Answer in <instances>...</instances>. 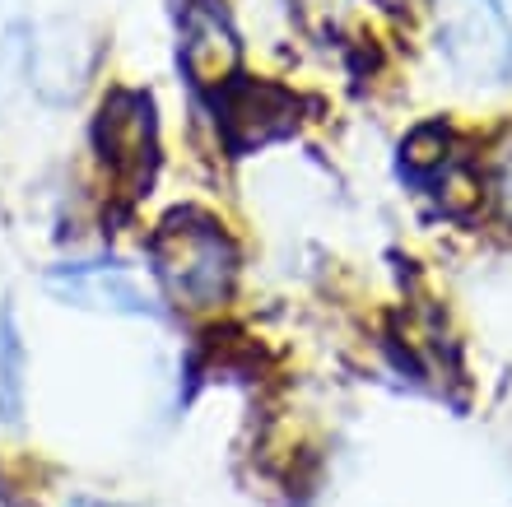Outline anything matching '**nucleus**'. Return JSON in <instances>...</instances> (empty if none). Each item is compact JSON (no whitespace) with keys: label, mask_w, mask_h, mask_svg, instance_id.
I'll return each mask as SVG.
<instances>
[{"label":"nucleus","mask_w":512,"mask_h":507,"mask_svg":"<svg viewBox=\"0 0 512 507\" xmlns=\"http://www.w3.org/2000/svg\"><path fill=\"white\" fill-rule=\"evenodd\" d=\"M70 507H108V503H98V498H75Z\"/></svg>","instance_id":"6"},{"label":"nucleus","mask_w":512,"mask_h":507,"mask_svg":"<svg viewBox=\"0 0 512 507\" xmlns=\"http://www.w3.org/2000/svg\"><path fill=\"white\" fill-rule=\"evenodd\" d=\"M28 373V349H24V331H19V317L14 307H0V419L14 424L24 414V382Z\"/></svg>","instance_id":"4"},{"label":"nucleus","mask_w":512,"mask_h":507,"mask_svg":"<svg viewBox=\"0 0 512 507\" xmlns=\"http://www.w3.org/2000/svg\"><path fill=\"white\" fill-rule=\"evenodd\" d=\"M154 270L168 298L191 312L219 307L238 280V247L219 219L201 210H177L154 233Z\"/></svg>","instance_id":"1"},{"label":"nucleus","mask_w":512,"mask_h":507,"mask_svg":"<svg viewBox=\"0 0 512 507\" xmlns=\"http://www.w3.org/2000/svg\"><path fill=\"white\" fill-rule=\"evenodd\" d=\"M438 47L466 80H503L512 70V28L499 0H443Z\"/></svg>","instance_id":"2"},{"label":"nucleus","mask_w":512,"mask_h":507,"mask_svg":"<svg viewBox=\"0 0 512 507\" xmlns=\"http://www.w3.org/2000/svg\"><path fill=\"white\" fill-rule=\"evenodd\" d=\"M187 66L191 75L201 84L219 80L224 70L233 66V56H238V47H233V33L229 24H224V14L219 10H191L187 19Z\"/></svg>","instance_id":"3"},{"label":"nucleus","mask_w":512,"mask_h":507,"mask_svg":"<svg viewBox=\"0 0 512 507\" xmlns=\"http://www.w3.org/2000/svg\"><path fill=\"white\" fill-rule=\"evenodd\" d=\"M382 5H410V0H382Z\"/></svg>","instance_id":"7"},{"label":"nucleus","mask_w":512,"mask_h":507,"mask_svg":"<svg viewBox=\"0 0 512 507\" xmlns=\"http://www.w3.org/2000/svg\"><path fill=\"white\" fill-rule=\"evenodd\" d=\"M485 191H489V205L499 214L503 224L512 228V131H503L485 154Z\"/></svg>","instance_id":"5"}]
</instances>
